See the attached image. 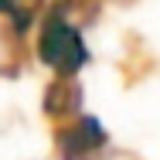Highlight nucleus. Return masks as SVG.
<instances>
[{"label":"nucleus","mask_w":160,"mask_h":160,"mask_svg":"<svg viewBox=\"0 0 160 160\" xmlns=\"http://www.w3.org/2000/svg\"><path fill=\"white\" fill-rule=\"evenodd\" d=\"M34 55L41 65H48L55 75H78L89 65V44L82 38V28L68 21L62 10L51 3L38 17V38H34Z\"/></svg>","instance_id":"f257e3e1"},{"label":"nucleus","mask_w":160,"mask_h":160,"mask_svg":"<svg viewBox=\"0 0 160 160\" xmlns=\"http://www.w3.org/2000/svg\"><path fill=\"white\" fill-rule=\"evenodd\" d=\"M109 147V133L102 119L89 112H75L51 123V160H96Z\"/></svg>","instance_id":"f03ea898"},{"label":"nucleus","mask_w":160,"mask_h":160,"mask_svg":"<svg viewBox=\"0 0 160 160\" xmlns=\"http://www.w3.org/2000/svg\"><path fill=\"white\" fill-rule=\"evenodd\" d=\"M82 99H85V92H82L78 75H55L41 92V112L48 123H58V119L82 112Z\"/></svg>","instance_id":"7ed1b4c3"},{"label":"nucleus","mask_w":160,"mask_h":160,"mask_svg":"<svg viewBox=\"0 0 160 160\" xmlns=\"http://www.w3.org/2000/svg\"><path fill=\"white\" fill-rule=\"evenodd\" d=\"M150 72H153V55H150V48L143 44L140 34H126V55H123V62H119L123 82H126V85H136V82H143Z\"/></svg>","instance_id":"20e7f679"},{"label":"nucleus","mask_w":160,"mask_h":160,"mask_svg":"<svg viewBox=\"0 0 160 160\" xmlns=\"http://www.w3.org/2000/svg\"><path fill=\"white\" fill-rule=\"evenodd\" d=\"M44 7H48L44 0H0V21L7 28H14V31L28 34L38 24V17H41Z\"/></svg>","instance_id":"39448f33"},{"label":"nucleus","mask_w":160,"mask_h":160,"mask_svg":"<svg viewBox=\"0 0 160 160\" xmlns=\"http://www.w3.org/2000/svg\"><path fill=\"white\" fill-rule=\"evenodd\" d=\"M55 7L78 28H89L99 21V0H55Z\"/></svg>","instance_id":"423d86ee"},{"label":"nucleus","mask_w":160,"mask_h":160,"mask_svg":"<svg viewBox=\"0 0 160 160\" xmlns=\"http://www.w3.org/2000/svg\"><path fill=\"white\" fill-rule=\"evenodd\" d=\"M96 160H143L136 150H116V147H106Z\"/></svg>","instance_id":"0eeeda50"},{"label":"nucleus","mask_w":160,"mask_h":160,"mask_svg":"<svg viewBox=\"0 0 160 160\" xmlns=\"http://www.w3.org/2000/svg\"><path fill=\"white\" fill-rule=\"evenodd\" d=\"M116 3H123V7H129V3H136V0H116Z\"/></svg>","instance_id":"6e6552de"}]
</instances>
